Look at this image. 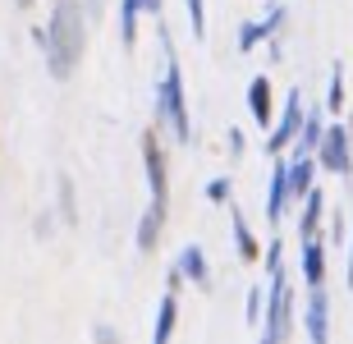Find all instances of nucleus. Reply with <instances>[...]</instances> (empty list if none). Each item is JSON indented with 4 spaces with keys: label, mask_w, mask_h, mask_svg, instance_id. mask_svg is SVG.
<instances>
[{
    "label": "nucleus",
    "mask_w": 353,
    "mask_h": 344,
    "mask_svg": "<svg viewBox=\"0 0 353 344\" xmlns=\"http://www.w3.org/2000/svg\"><path fill=\"white\" fill-rule=\"evenodd\" d=\"M143 10L152 14V19H161V10H165V0H143Z\"/></svg>",
    "instance_id": "obj_29"
},
{
    "label": "nucleus",
    "mask_w": 353,
    "mask_h": 344,
    "mask_svg": "<svg viewBox=\"0 0 353 344\" xmlns=\"http://www.w3.org/2000/svg\"><path fill=\"white\" fill-rule=\"evenodd\" d=\"M174 326H179V294L165 290V299L157 303V321H152V344H170Z\"/></svg>",
    "instance_id": "obj_16"
},
{
    "label": "nucleus",
    "mask_w": 353,
    "mask_h": 344,
    "mask_svg": "<svg viewBox=\"0 0 353 344\" xmlns=\"http://www.w3.org/2000/svg\"><path fill=\"white\" fill-rule=\"evenodd\" d=\"M303 88H289V97H285V110L275 115V124L266 129V152L271 156H285L289 147H294V138H299V124H303Z\"/></svg>",
    "instance_id": "obj_6"
},
{
    "label": "nucleus",
    "mask_w": 353,
    "mask_h": 344,
    "mask_svg": "<svg viewBox=\"0 0 353 344\" xmlns=\"http://www.w3.org/2000/svg\"><path fill=\"white\" fill-rule=\"evenodd\" d=\"M41 46H46V69L51 79L65 83L79 69L83 51H88V28H83V0H55L51 19L41 28Z\"/></svg>",
    "instance_id": "obj_1"
},
{
    "label": "nucleus",
    "mask_w": 353,
    "mask_h": 344,
    "mask_svg": "<svg viewBox=\"0 0 353 344\" xmlns=\"http://www.w3.org/2000/svg\"><path fill=\"white\" fill-rule=\"evenodd\" d=\"M321 133H326V106H307V110H303V124H299L294 147H299V152H316Z\"/></svg>",
    "instance_id": "obj_18"
},
{
    "label": "nucleus",
    "mask_w": 353,
    "mask_h": 344,
    "mask_svg": "<svg viewBox=\"0 0 353 344\" xmlns=\"http://www.w3.org/2000/svg\"><path fill=\"white\" fill-rule=\"evenodd\" d=\"M188 5V23H193V37H207V0H183Z\"/></svg>",
    "instance_id": "obj_23"
},
{
    "label": "nucleus",
    "mask_w": 353,
    "mask_h": 344,
    "mask_svg": "<svg viewBox=\"0 0 353 344\" xmlns=\"http://www.w3.org/2000/svg\"><path fill=\"white\" fill-rule=\"evenodd\" d=\"M303 335H307L312 344L330 340V294H326V285L307 290V303H303Z\"/></svg>",
    "instance_id": "obj_7"
},
{
    "label": "nucleus",
    "mask_w": 353,
    "mask_h": 344,
    "mask_svg": "<svg viewBox=\"0 0 353 344\" xmlns=\"http://www.w3.org/2000/svg\"><path fill=\"white\" fill-rule=\"evenodd\" d=\"M60 216H65L69 225L79 221V216H74V184H69V179H60Z\"/></svg>",
    "instance_id": "obj_24"
},
{
    "label": "nucleus",
    "mask_w": 353,
    "mask_h": 344,
    "mask_svg": "<svg viewBox=\"0 0 353 344\" xmlns=\"http://www.w3.org/2000/svg\"><path fill=\"white\" fill-rule=\"evenodd\" d=\"M225 143H230V156H243V129H230Z\"/></svg>",
    "instance_id": "obj_27"
},
{
    "label": "nucleus",
    "mask_w": 353,
    "mask_h": 344,
    "mask_svg": "<svg viewBox=\"0 0 353 344\" xmlns=\"http://www.w3.org/2000/svg\"><path fill=\"white\" fill-rule=\"evenodd\" d=\"M174 266H179L183 280H193L197 290H211V266H207V252L197 248V243H188V248L179 252V262H174Z\"/></svg>",
    "instance_id": "obj_17"
},
{
    "label": "nucleus",
    "mask_w": 353,
    "mask_h": 344,
    "mask_svg": "<svg viewBox=\"0 0 353 344\" xmlns=\"http://www.w3.org/2000/svg\"><path fill=\"white\" fill-rule=\"evenodd\" d=\"M289 161L285 156H271V184H266V221L271 225H280L289 212Z\"/></svg>",
    "instance_id": "obj_8"
},
{
    "label": "nucleus",
    "mask_w": 353,
    "mask_h": 344,
    "mask_svg": "<svg viewBox=\"0 0 353 344\" xmlns=\"http://www.w3.org/2000/svg\"><path fill=\"white\" fill-rule=\"evenodd\" d=\"M165 216H170V207H161V202H147V212H143V221H138V252H157V243H161V234H165Z\"/></svg>",
    "instance_id": "obj_12"
},
{
    "label": "nucleus",
    "mask_w": 353,
    "mask_h": 344,
    "mask_svg": "<svg viewBox=\"0 0 353 344\" xmlns=\"http://www.w3.org/2000/svg\"><path fill=\"white\" fill-rule=\"evenodd\" d=\"M248 115H252V124H262V129L275 124V92H271V79H266V74H257V79L248 83Z\"/></svg>",
    "instance_id": "obj_11"
},
{
    "label": "nucleus",
    "mask_w": 353,
    "mask_h": 344,
    "mask_svg": "<svg viewBox=\"0 0 353 344\" xmlns=\"http://www.w3.org/2000/svg\"><path fill=\"white\" fill-rule=\"evenodd\" d=\"M289 152H294L289 156V193L303 198L316 184V152H299V147H289Z\"/></svg>",
    "instance_id": "obj_13"
},
{
    "label": "nucleus",
    "mask_w": 353,
    "mask_h": 344,
    "mask_svg": "<svg viewBox=\"0 0 353 344\" xmlns=\"http://www.w3.org/2000/svg\"><path fill=\"white\" fill-rule=\"evenodd\" d=\"M299 243H303V285H307V290L326 285V243H321V234L299 239Z\"/></svg>",
    "instance_id": "obj_14"
},
{
    "label": "nucleus",
    "mask_w": 353,
    "mask_h": 344,
    "mask_svg": "<svg viewBox=\"0 0 353 344\" xmlns=\"http://www.w3.org/2000/svg\"><path fill=\"white\" fill-rule=\"evenodd\" d=\"M285 14H289V10H280V5H275L262 23H257V19H243V23H239V55H252L262 41H271L275 32L285 28Z\"/></svg>",
    "instance_id": "obj_9"
},
{
    "label": "nucleus",
    "mask_w": 353,
    "mask_h": 344,
    "mask_svg": "<svg viewBox=\"0 0 353 344\" xmlns=\"http://www.w3.org/2000/svg\"><path fill=\"white\" fill-rule=\"evenodd\" d=\"M230 230H234V248H239V257L243 262H262V243H257V234H252V225H248V216L239 212L234 202H230Z\"/></svg>",
    "instance_id": "obj_15"
},
{
    "label": "nucleus",
    "mask_w": 353,
    "mask_h": 344,
    "mask_svg": "<svg viewBox=\"0 0 353 344\" xmlns=\"http://www.w3.org/2000/svg\"><path fill=\"white\" fill-rule=\"evenodd\" d=\"M344 234H349V225H344V212H330V243H344Z\"/></svg>",
    "instance_id": "obj_26"
},
{
    "label": "nucleus",
    "mask_w": 353,
    "mask_h": 344,
    "mask_svg": "<svg viewBox=\"0 0 353 344\" xmlns=\"http://www.w3.org/2000/svg\"><path fill=\"white\" fill-rule=\"evenodd\" d=\"M138 14H147L143 0H119V37H124V46H138Z\"/></svg>",
    "instance_id": "obj_19"
},
{
    "label": "nucleus",
    "mask_w": 353,
    "mask_h": 344,
    "mask_svg": "<svg viewBox=\"0 0 353 344\" xmlns=\"http://www.w3.org/2000/svg\"><path fill=\"white\" fill-rule=\"evenodd\" d=\"M230 193H234L230 174H216V179L207 184V202H216V207H225V202H230Z\"/></svg>",
    "instance_id": "obj_22"
},
{
    "label": "nucleus",
    "mask_w": 353,
    "mask_h": 344,
    "mask_svg": "<svg viewBox=\"0 0 353 344\" xmlns=\"http://www.w3.org/2000/svg\"><path fill=\"white\" fill-rule=\"evenodd\" d=\"M344 285L353 290V239H349V271H344Z\"/></svg>",
    "instance_id": "obj_30"
},
{
    "label": "nucleus",
    "mask_w": 353,
    "mask_h": 344,
    "mask_svg": "<svg viewBox=\"0 0 353 344\" xmlns=\"http://www.w3.org/2000/svg\"><path fill=\"white\" fill-rule=\"evenodd\" d=\"M303 212H299V239H316L321 234V225H326V188H307L303 193Z\"/></svg>",
    "instance_id": "obj_10"
},
{
    "label": "nucleus",
    "mask_w": 353,
    "mask_h": 344,
    "mask_svg": "<svg viewBox=\"0 0 353 344\" xmlns=\"http://www.w3.org/2000/svg\"><path fill=\"white\" fill-rule=\"evenodd\" d=\"M316 170L340 174V179L353 174V138H349V124H344L340 115H335V124L326 119V133H321V143H316Z\"/></svg>",
    "instance_id": "obj_4"
},
{
    "label": "nucleus",
    "mask_w": 353,
    "mask_h": 344,
    "mask_svg": "<svg viewBox=\"0 0 353 344\" xmlns=\"http://www.w3.org/2000/svg\"><path fill=\"white\" fill-rule=\"evenodd\" d=\"M344 101H349V92H344V65L335 60V65H330V88H326V115L335 119L344 110Z\"/></svg>",
    "instance_id": "obj_20"
},
{
    "label": "nucleus",
    "mask_w": 353,
    "mask_h": 344,
    "mask_svg": "<svg viewBox=\"0 0 353 344\" xmlns=\"http://www.w3.org/2000/svg\"><path fill=\"white\" fill-rule=\"evenodd\" d=\"M294 285H289V271L271 276V294H266V321H262V344H285L294 335Z\"/></svg>",
    "instance_id": "obj_3"
},
{
    "label": "nucleus",
    "mask_w": 353,
    "mask_h": 344,
    "mask_svg": "<svg viewBox=\"0 0 353 344\" xmlns=\"http://www.w3.org/2000/svg\"><path fill=\"white\" fill-rule=\"evenodd\" d=\"M161 41H165V74H161L157 97H152V115H157L161 129H170L174 143H193V115H188V97H183V65L165 32H161Z\"/></svg>",
    "instance_id": "obj_2"
},
{
    "label": "nucleus",
    "mask_w": 353,
    "mask_h": 344,
    "mask_svg": "<svg viewBox=\"0 0 353 344\" xmlns=\"http://www.w3.org/2000/svg\"><path fill=\"white\" fill-rule=\"evenodd\" d=\"M138 147H143V170H147V188H152V202L170 207V161H165V147H161V124L143 129Z\"/></svg>",
    "instance_id": "obj_5"
},
{
    "label": "nucleus",
    "mask_w": 353,
    "mask_h": 344,
    "mask_svg": "<svg viewBox=\"0 0 353 344\" xmlns=\"http://www.w3.org/2000/svg\"><path fill=\"white\" fill-rule=\"evenodd\" d=\"M280 271H285V239H271L266 243V280L280 276Z\"/></svg>",
    "instance_id": "obj_21"
},
{
    "label": "nucleus",
    "mask_w": 353,
    "mask_h": 344,
    "mask_svg": "<svg viewBox=\"0 0 353 344\" xmlns=\"http://www.w3.org/2000/svg\"><path fill=\"white\" fill-rule=\"evenodd\" d=\"M248 321H252V326H262V285H252V290H248Z\"/></svg>",
    "instance_id": "obj_25"
},
{
    "label": "nucleus",
    "mask_w": 353,
    "mask_h": 344,
    "mask_svg": "<svg viewBox=\"0 0 353 344\" xmlns=\"http://www.w3.org/2000/svg\"><path fill=\"white\" fill-rule=\"evenodd\" d=\"M165 285H170V290H174V294H179V290H183V276H179V266H170V276H165Z\"/></svg>",
    "instance_id": "obj_28"
}]
</instances>
